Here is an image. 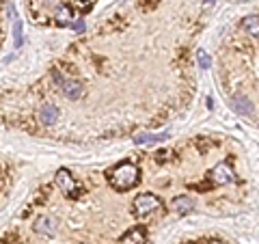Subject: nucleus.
I'll list each match as a JSON object with an SVG mask.
<instances>
[{"label":"nucleus","mask_w":259,"mask_h":244,"mask_svg":"<svg viewBox=\"0 0 259 244\" xmlns=\"http://www.w3.org/2000/svg\"><path fill=\"white\" fill-rule=\"evenodd\" d=\"M54 18H56V22H59L61 26H71V22H74V15H71L69 7L65 5V3H59V5H56Z\"/></svg>","instance_id":"10"},{"label":"nucleus","mask_w":259,"mask_h":244,"mask_svg":"<svg viewBox=\"0 0 259 244\" xmlns=\"http://www.w3.org/2000/svg\"><path fill=\"white\" fill-rule=\"evenodd\" d=\"M242 26H244L246 32H250V37H257L259 35V26H257V15H250L242 22Z\"/></svg>","instance_id":"13"},{"label":"nucleus","mask_w":259,"mask_h":244,"mask_svg":"<svg viewBox=\"0 0 259 244\" xmlns=\"http://www.w3.org/2000/svg\"><path fill=\"white\" fill-rule=\"evenodd\" d=\"M209 244H225V242H218V240H214V242H209Z\"/></svg>","instance_id":"17"},{"label":"nucleus","mask_w":259,"mask_h":244,"mask_svg":"<svg viewBox=\"0 0 259 244\" xmlns=\"http://www.w3.org/2000/svg\"><path fill=\"white\" fill-rule=\"evenodd\" d=\"M13 44H15V48L22 46V20H18V18L13 22Z\"/></svg>","instance_id":"14"},{"label":"nucleus","mask_w":259,"mask_h":244,"mask_svg":"<svg viewBox=\"0 0 259 244\" xmlns=\"http://www.w3.org/2000/svg\"><path fill=\"white\" fill-rule=\"evenodd\" d=\"M197 61H199V67H201V69H207V67H209V54H207L205 50H199Z\"/></svg>","instance_id":"15"},{"label":"nucleus","mask_w":259,"mask_h":244,"mask_svg":"<svg viewBox=\"0 0 259 244\" xmlns=\"http://www.w3.org/2000/svg\"><path fill=\"white\" fill-rule=\"evenodd\" d=\"M35 231H37V233H41V235H54V233H56V221H54V218H50V216L37 218Z\"/></svg>","instance_id":"8"},{"label":"nucleus","mask_w":259,"mask_h":244,"mask_svg":"<svg viewBox=\"0 0 259 244\" xmlns=\"http://www.w3.org/2000/svg\"><path fill=\"white\" fill-rule=\"evenodd\" d=\"M162 208H164V206H162V201L156 197V194H151V192L139 194V197L134 199V203H132L134 216H139V218H147V216H151V214L160 212Z\"/></svg>","instance_id":"2"},{"label":"nucleus","mask_w":259,"mask_h":244,"mask_svg":"<svg viewBox=\"0 0 259 244\" xmlns=\"http://www.w3.org/2000/svg\"><path fill=\"white\" fill-rule=\"evenodd\" d=\"M139 180H141V171L134 162H121V165H117L115 169L108 171V182H110L112 188L119 190V192L134 188V186L139 184Z\"/></svg>","instance_id":"1"},{"label":"nucleus","mask_w":259,"mask_h":244,"mask_svg":"<svg viewBox=\"0 0 259 244\" xmlns=\"http://www.w3.org/2000/svg\"><path fill=\"white\" fill-rule=\"evenodd\" d=\"M95 0H80V5H82V9H91V5Z\"/></svg>","instance_id":"16"},{"label":"nucleus","mask_w":259,"mask_h":244,"mask_svg":"<svg viewBox=\"0 0 259 244\" xmlns=\"http://www.w3.org/2000/svg\"><path fill=\"white\" fill-rule=\"evenodd\" d=\"M231 106L236 112H240V115H250L253 112V104H250L248 97H242V95H236L231 100Z\"/></svg>","instance_id":"11"},{"label":"nucleus","mask_w":259,"mask_h":244,"mask_svg":"<svg viewBox=\"0 0 259 244\" xmlns=\"http://www.w3.org/2000/svg\"><path fill=\"white\" fill-rule=\"evenodd\" d=\"M209 180H212V184H216V186H225V184L236 182L238 177L233 173V169L229 167V162H218V165L209 171Z\"/></svg>","instance_id":"5"},{"label":"nucleus","mask_w":259,"mask_h":244,"mask_svg":"<svg viewBox=\"0 0 259 244\" xmlns=\"http://www.w3.org/2000/svg\"><path fill=\"white\" fill-rule=\"evenodd\" d=\"M56 119H59V108L54 106V104H46L39 110V121H41L44 126H52L56 124Z\"/></svg>","instance_id":"9"},{"label":"nucleus","mask_w":259,"mask_h":244,"mask_svg":"<svg viewBox=\"0 0 259 244\" xmlns=\"http://www.w3.org/2000/svg\"><path fill=\"white\" fill-rule=\"evenodd\" d=\"M117 244H147V231L143 227H134V229L121 235Z\"/></svg>","instance_id":"6"},{"label":"nucleus","mask_w":259,"mask_h":244,"mask_svg":"<svg viewBox=\"0 0 259 244\" xmlns=\"http://www.w3.org/2000/svg\"><path fill=\"white\" fill-rule=\"evenodd\" d=\"M205 5H212V0H205Z\"/></svg>","instance_id":"19"},{"label":"nucleus","mask_w":259,"mask_h":244,"mask_svg":"<svg viewBox=\"0 0 259 244\" xmlns=\"http://www.w3.org/2000/svg\"><path fill=\"white\" fill-rule=\"evenodd\" d=\"M54 80H56V85L61 87V93L67 97V100H80V97L84 95V89H82V85H80L78 80L65 78L61 71H54Z\"/></svg>","instance_id":"4"},{"label":"nucleus","mask_w":259,"mask_h":244,"mask_svg":"<svg viewBox=\"0 0 259 244\" xmlns=\"http://www.w3.org/2000/svg\"><path fill=\"white\" fill-rule=\"evenodd\" d=\"M168 132H160V134H151V132H143V134H136L134 136V143L136 145H153V143H160V141H168Z\"/></svg>","instance_id":"7"},{"label":"nucleus","mask_w":259,"mask_h":244,"mask_svg":"<svg viewBox=\"0 0 259 244\" xmlns=\"http://www.w3.org/2000/svg\"><path fill=\"white\" fill-rule=\"evenodd\" d=\"M54 184L59 186L61 192L65 194V197H69V199H76V197H80V192H82V186L74 180V175H71L67 169H59V171H56Z\"/></svg>","instance_id":"3"},{"label":"nucleus","mask_w":259,"mask_h":244,"mask_svg":"<svg viewBox=\"0 0 259 244\" xmlns=\"http://www.w3.org/2000/svg\"><path fill=\"white\" fill-rule=\"evenodd\" d=\"M3 7H5V0H0V9H3Z\"/></svg>","instance_id":"18"},{"label":"nucleus","mask_w":259,"mask_h":244,"mask_svg":"<svg viewBox=\"0 0 259 244\" xmlns=\"http://www.w3.org/2000/svg\"><path fill=\"white\" fill-rule=\"evenodd\" d=\"M171 208L175 210L177 214H186V212H190V210L194 208V201L190 197H175L173 203H171Z\"/></svg>","instance_id":"12"}]
</instances>
